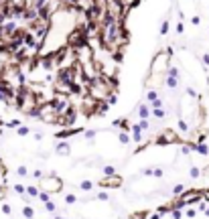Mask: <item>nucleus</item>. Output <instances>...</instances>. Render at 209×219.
Instances as JSON below:
<instances>
[{"mask_svg":"<svg viewBox=\"0 0 209 219\" xmlns=\"http://www.w3.org/2000/svg\"><path fill=\"white\" fill-rule=\"evenodd\" d=\"M41 187L45 189V191L57 193L59 189H61V181H59V179H55V177H47V179H43V181H41Z\"/></svg>","mask_w":209,"mask_h":219,"instance_id":"f257e3e1","label":"nucleus"},{"mask_svg":"<svg viewBox=\"0 0 209 219\" xmlns=\"http://www.w3.org/2000/svg\"><path fill=\"white\" fill-rule=\"evenodd\" d=\"M167 61H169V57L165 53H160L159 57L152 61V73H163V71H167Z\"/></svg>","mask_w":209,"mask_h":219,"instance_id":"f03ea898","label":"nucleus"}]
</instances>
